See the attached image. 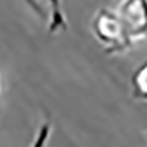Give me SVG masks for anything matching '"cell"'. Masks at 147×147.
<instances>
[{
	"label": "cell",
	"instance_id": "cell-1",
	"mask_svg": "<svg viewBox=\"0 0 147 147\" xmlns=\"http://www.w3.org/2000/svg\"><path fill=\"white\" fill-rule=\"evenodd\" d=\"M93 32L99 43L105 47L106 53H122L131 49L134 44L118 19L115 10L100 9L93 19Z\"/></svg>",
	"mask_w": 147,
	"mask_h": 147
},
{
	"label": "cell",
	"instance_id": "cell-2",
	"mask_svg": "<svg viewBox=\"0 0 147 147\" xmlns=\"http://www.w3.org/2000/svg\"><path fill=\"white\" fill-rule=\"evenodd\" d=\"M115 13L132 44L147 38V0H121Z\"/></svg>",
	"mask_w": 147,
	"mask_h": 147
},
{
	"label": "cell",
	"instance_id": "cell-3",
	"mask_svg": "<svg viewBox=\"0 0 147 147\" xmlns=\"http://www.w3.org/2000/svg\"><path fill=\"white\" fill-rule=\"evenodd\" d=\"M131 91L134 99L147 102V60L143 62L131 75Z\"/></svg>",
	"mask_w": 147,
	"mask_h": 147
},
{
	"label": "cell",
	"instance_id": "cell-4",
	"mask_svg": "<svg viewBox=\"0 0 147 147\" xmlns=\"http://www.w3.org/2000/svg\"><path fill=\"white\" fill-rule=\"evenodd\" d=\"M50 18H49V31L56 34L62 30H66V19L62 9V0H47Z\"/></svg>",
	"mask_w": 147,
	"mask_h": 147
},
{
	"label": "cell",
	"instance_id": "cell-5",
	"mask_svg": "<svg viewBox=\"0 0 147 147\" xmlns=\"http://www.w3.org/2000/svg\"><path fill=\"white\" fill-rule=\"evenodd\" d=\"M50 134H52V125L50 122H43L40 125L38 131H37L35 137L31 143L30 147H46L49 138H50Z\"/></svg>",
	"mask_w": 147,
	"mask_h": 147
}]
</instances>
